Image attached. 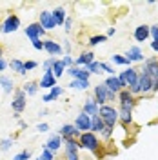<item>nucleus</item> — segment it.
<instances>
[{
    "label": "nucleus",
    "mask_w": 158,
    "mask_h": 160,
    "mask_svg": "<svg viewBox=\"0 0 158 160\" xmlns=\"http://www.w3.org/2000/svg\"><path fill=\"white\" fill-rule=\"evenodd\" d=\"M106 129V124H104V120L100 118V115L96 117H91V133H95V135H102V131Z\"/></svg>",
    "instance_id": "obj_24"
},
{
    "label": "nucleus",
    "mask_w": 158,
    "mask_h": 160,
    "mask_svg": "<svg viewBox=\"0 0 158 160\" xmlns=\"http://www.w3.org/2000/svg\"><path fill=\"white\" fill-rule=\"evenodd\" d=\"M13 144H15V138H13V137H9V138H4V140H0V151H9Z\"/></svg>",
    "instance_id": "obj_35"
},
{
    "label": "nucleus",
    "mask_w": 158,
    "mask_h": 160,
    "mask_svg": "<svg viewBox=\"0 0 158 160\" xmlns=\"http://www.w3.org/2000/svg\"><path fill=\"white\" fill-rule=\"evenodd\" d=\"M31 44H33V48H35V49L37 51H44V40H33V42H31Z\"/></svg>",
    "instance_id": "obj_46"
},
{
    "label": "nucleus",
    "mask_w": 158,
    "mask_h": 160,
    "mask_svg": "<svg viewBox=\"0 0 158 160\" xmlns=\"http://www.w3.org/2000/svg\"><path fill=\"white\" fill-rule=\"evenodd\" d=\"M18 29H20V18H18V15H15V13L6 15V18L0 22V33H4V35L17 33Z\"/></svg>",
    "instance_id": "obj_5"
},
{
    "label": "nucleus",
    "mask_w": 158,
    "mask_h": 160,
    "mask_svg": "<svg viewBox=\"0 0 158 160\" xmlns=\"http://www.w3.org/2000/svg\"><path fill=\"white\" fill-rule=\"evenodd\" d=\"M133 37L136 42L140 44H144L147 38H151V26H146V24H140L135 28V33H133Z\"/></svg>",
    "instance_id": "obj_16"
},
{
    "label": "nucleus",
    "mask_w": 158,
    "mask_h": 160,
    "mask_svg": "<svg viewBox=\"0 0 158 160\" xmlns=\"http://www.w3.org/2000/svg\"><path fill=\"white\" fill-rule=\"evenodd\" d=\"M60 60H62V64L66 66V69H69V68H73V66H77V64H75V58H73L71 55H64Z\"/></svg>",
    "instance_id": "obj_39"
},
{
    "label": "nucleus",
    "mask_w": 158,
    "mask_h": 160,
    "mask_svg": "<svg viewBox=\"0 0 158 160\" xmlns=\"http://www.w3.org/2000/svg\"><path fill=\"white\" fill-rule=\"evenodd\" d=\"M118 113H120V124H124V126L133 124V113H129V111H118Z\"/></svg>",
    "instance_id": "obj_33"
},
{
    "label": "nucleus",
    "mask_w": 158,
    "mask_h": 160,
    "mask_svg": "<svg viewBox=\"0 0 158 160\" xmlns=\"http://www.w3.org/2000/svg\"><path fill=\"white\" fill-rule=\"evenodd\" d=\"M46 33H47V31L44 29L38 22L27 24V28H24V35H26V37L31 40V42H33V40H38V38L42 40L44 37H46Z\"/></svg>",
    "instance_id": "obj_7"
},
{
    "label": "nucleus",
    "mask_w": 158,
    "mask_h": 160,
    "mask_svg": "<svg viewBox=\"0 0 158 160\" xmlns=\"http://www.w3.org/2000/svg\"><path fill=\"white\" fill-rule=\"evenodd\" d=\"M93 62H95V53L93 51H82L78 57L75 58V64L78 68H89Z\"/></svg>",
    "instance_id": "obj_18"
},
{
    "label": "nucleus",
    "mask_w": 158,
    "mask_h": 160,
    "mask_svg": "<svg viewBox=\"0 0 158 160\" xmlns=\"http://www.w3.org/2000/svg\"><path fill=\"white\" fill-rule=\"evenodd\" d=\"M9 68L13 71H15V73H17V75H18V77H26V75H27V71H26V66H24V62H22V60H18V58H13L9 62Z\"/></svg>",
    "instance_id": "obj_25"
},
{
    "label": "nucleus",
    "mask_w": 158,
    "mask_h": 160,
    "mask_svg": "<svg viewBox=\"0 0 158 160\" xmlns=\"http://www.w3.org/2000/svg\"><path fill=\"white\" fill-rule=\"evenodd\" d=\"M37 131H38V133H47V131H49V124H47V122L37 124Z\"/></svg>",
    "instance_id": "obj_43"
},
{
    "label": "nucleus",
    "mask_w": 158,
    "mask_h": 160,
    "mask_svg": "<svg viewBox=\"0 0 158 160\" xmlns=\"http://www.w3.org/2000/svg\"><path fill=\"white\" fill-rule=\"evenodd\" d=\"M0 58H4V48L0 46Z\"/></svg>",
    "instance_id": "obj_55"
},
{
    "label": "nucleus",
    "mask_w": 158,
    "mask_h": 160,
    "mask_svg": "<svg viewBox=\"0 0 158 160\" xmlns=\"http://www.w3.org/2000/svg\"><path fill=\"white\" fill-rule=\"evenodd\" d=\"M113 133H115V128H106V129L102 131V138L104 140H111V137H113Z\"/></svg>",
    "instance_id": "obj_42"
},
{
    "label": "nucleus",
    "mask_w": 158,
    "mask_h": 160,
    "mask_svg": "<svg viewBox=\"0 0 158 160\" xmlns=\"http://www.w3.org/2000/svg\"><path fill=\"white\" fill-rule=\"evenodd\" d=\"M31 157H33V153L29 149H24V151H20V153H17L13 157V160H29Z\"/></svg>",
    "instance_id": "obj_38"
},
{
    "label": "nucleus",
    "mask_w": 158,
    "mask_h": 160,
    "mask_svg": "<svg viewBox=\"0 0 158 160\" xmlns=\"http://www.w3.org/2000/svg\"><path fill=\"white\" fill-rule=\"evenodd\" d=\"M153 93H158V71L153 73Z\"/></svg>",
    "instance_id": "obj_48"
},
{
    "label": "nucleus",
    "mask_w": 158,
    "mask_h": 160,
    "mask_svg": "<svg viewBox=\"0 0 158 160\" xmlns=\"http://www.w3.org/2000/svg\"><path fill=\"white\" fill-rule=\"evenodd\" d=\"M142 71L153 77V73L158 71V57H149V58L144 60V69Z\"/></svg>",
    "instance_id": "obj_22"
},
{
    "label": "nucleus",
    "mask_w": 158,
    "mask_h": 160,
    "mask_svg": "<svg viewBox=\"0 0 158 160\" xmlns=\"http://www.w3.org/2000/svg\"><path fill=\"white\" fill-rule=\"evenodd\" d=\"M51 71H53V75H55V77H57V80H58L60 77L66 73V66L62 64V60H60V58H57V62L53 64V69H51Z\"/></svg>",
    "instance_id": "obj_31"
},
{
    "label": "nucleus",
    "mask_w": 158,
    "mask_h": 160,
    "mask_svg": "<svg viewBox=\"0 0 158 160\" xmlns=\"http://www.w3.org/2000/svg\"><path fill=\"white\" fill-rule=\"evenodd\" d=\"M0 89L4 91V95H11V93H15L17 86H15V82H13L11 77H7V75H0Z\"/></svg>",
    "instance_id": "obj_20"
},
{
    "label": "nucleus",
    "mask_w": 158,
    "mask_h": 160,
    "mask_svg": "<svg viewBox=\"0 0 158 160\" xmlns=\"http://www.w3.org/2000/svg\"><path fill=\"white\" fill-rule=\"evenodd\" d=\"M82 111L86 115H89V117H96L100 111V106L96 104V100L93 98V97H87L86 102H84V106H82Z\"/></svg>",
    "instance_id": "obj_19"
},
{
    "label": "nucleus",
    "mask_w": 158,
    "mask_h": 160,
    "mask_svg": "<svg viewBox=\"0 0 158 160\" xmlns=\"http://www.w3.org/2000/svg\"><path fill=\"white\" fill-rule=\"evenodd\" d=\"M66 160H80L78 153H66Z\"/></svg>",
    "instance_id": "obj_50"
},
{
    "label": "nucleus",
    "mask_w": 158,
    "mask_h": 160,
    "mask_svg": "<svg viewBox=\"0 0 158 160\" xmlns=\"http://www.w3.org/2000/svg\"><path fill=\"white\" fill-rule=\"evenodd\" d=\"M62 49H64V55H71V42L69 40H64V44H62Z\"/></svg>",
    "instance_id": "obj_45"
},
{
    "label": "nucleus",
    "mask_w": 158,
    "mask_h": 160,
    "mask_svg": "<svg viewBox=\"0 0 158 160\" xmlns=\"http://www.w3.org/2000/svg\"><path fill=\"white\" fill-rule=\"evenodd\" d=\"M24 66H26V71H33V69L38 68V62H37V60H26Z\"/></svg>",
    "instance_id": "obj_41"
},
{
    "label": "nucleus",
    "mask_w": 158,
    "mask_h": 160,
    "mask_svg": "<svg viewBox=\"0 0 158 160\" xmlns=\"http://www.w3.org/2000/svg\"><path fill=\"white\" fill-rule=\"evenodd\" d=\"M113 35H116V28H109L107 33H106V37H107V38H109V37H113Z\"/></svg>",
    "instance_id": "obj_51"
},
{
    "label": "nucleus",
    "mask_w": 158,
    "mask_h": 160,
    "mask_svg": "<svg viewBox=\"0 0 158 160\" xmlns=\"http://www.w3.org/2000/svg\"><path fill=\"white\" fill-rule=\"evenodd\" d=\"M18 128H20V129H26V128H27V122H24V120H18Z\"/></svg>",
    "instance_id": "obj_53"
},
{
    "label": "nucleus",
    "mask_w": 158,
    "mask_h": 160,
    "mask_svg": "<svg viewBox=\"0 0 158 160\" xmlns=\"http://www.w3.org/2000/svg\"><path fill=\"white\" fill-rule=\"evenodd\" d=\"M138 84H140V93L142 95H147L153 91V77L140 71V77H138Z\"/></svg>",
    "instance_id": "obj_15"
},
{
    "label": "nucleus",
    "mask_w": 158,
    "mask_h": 160,
    "mask_svg": "<svg viewBox=\"0 0 158 160\" xmlns=\"http://www.w3.org/2000/svg\"><path fill=\"white\" fill-rule=\"evenodd\" d=\"M104 42H107V37H106V35H93V37H89L87 46L95 48V46H100V44H104Z\"/></svg>",
    "instance_id": "obj_32"
},
{
    "label": "nucleus",
    "mask_w": 158,
    "mask_h": 160,
    "mask_svg": "<svg viewBox=\"0 0 158 160\" xmlns=\"http://www.w3.org/2000/svg\"><path fill=\"white\" fill-rule=\"evenodd\" d=\"M104 84H106V86H107V89H109V91H113L116 97H118L120 91L124 89V88H122V84H120V80H118V77H107Z\"/></svg>",
    "instance_id": "obj_23"
},
{
    "label": "nucleus",
    "mask_w": 158,
    "mask_h": 160,
    "mask_svg": "<svg viewBox=\"0 0 158 160\" xmlns=\"http://www.w3.org/2000/svg\"><path fill=\"white\" fill-rule=\"evenodd\" d=\"M22 89H24V93H26L27 97H35V95L38 93L40 86H38V82H35V80H27V82L22 86Z\"/></svg>",
    "instance_id": "obj_26"
},
{
    "label": "nucleus",
    "mask_w": 158,
    "mask_h": 160,
    "mask_svg": "<svg viewBox=\"0 0 158 160\" xmlns=\"http://www.w3.org/2000/svg\"><path fill=\"white\" fill-rule=\"evenodd\" d=\"M38 24L44 28L46 31H53L57 29V24H55V18H53V13L49 9H42L38 15Z\"/></svg>",
    "instance_id": "obj_9"
},
{
    "label": "nucleus",
    "mask_w": 158,
    "mask_h": 160,
    "mask_svg": "<svg viewBox=\"0 0 158 160\" xmlns=\"http://www.w3.org/2000/svg\"><path fill=\"white\" fill-rule=\"evenodd\" d=\"M93 98L96 100L98 106H106L107 102H113V100L116 98V95L113 91H109L106 84H96L93 88Z\"/></svg>",
    "instance_id": "obj_3"
},
{
    "label": "nucleus",
    "mask_w": 158,
    "mask_h": 160,
    "mask_svg": "<svg viewBox=\"0 0 158 160\" xmlns=\"http://www.w3.org/2000/svg\"><path fill=\"white\" fill-rule=\"evenodd\" d=\"M66 73L71 77V80H89L91 78V73L87 71V68L73 66V68H69V69H66Z\"/></svg>",
    "instance_id": "obj_13"
},
{
    "label": "nucleus",
    "mask_w": 158,
    "mask_h": 160,
    "mask_svg": "<svg viewBox=\"0 0 158 160\" xmlns=\"http://www.w3.org/2000/svg\"><path fill=\"white\" fill-rule=\"evenodd\" d=\"M64 149L66 153H78L80 151V144L77 138H64Z\"/></svg>",
    "instance_id": "obj_28"
},
{
    "label": "nucleus",
    "mask_w": 158,
    "mask_h": 160,
    "mask_svg": "<svg viewBox=\"0 0 158 160\" xmlns=\"http://www.w3.org/2000/svg\"><path fill=\"white\" fill-rule=\"evenodd\" d=\"M75 128H77L80 133H87V131H91V117L86 115L84 111H80L78 115H77V118H75Z\"/></svg>",
    "instance_id": "obj_10"
},
{
    "label": "nucleus",
    "mask_w": 158,
    "mask_h": 160,
    "mask_svg": "<svg viewBox=\"0 0 158 160\" xmlns=\"http://www.w3.org/2000/svg\"><path fill=\"white\" fill-rule=\"evenodd\" d=\"M7 68H9V62H7L6 58H0V73H4Z\"/></svg>",
    "instance_id": "obj_49"
},
{
    "label": "nucleus",
    "mask_w": 158,
    "mask_h": 160,
    "mask_svg": "<svg viewBox=\"0 0 158 160\" xmlns=\"http://www.w3.org/2000/svg\"><path fill=\"white\" fill-rule=\"evenodd\" d=\"M58 135L62 137V138H77L78 140L82 133L75 128V124H64V126L58 129Z\"/></svg>",
    "instance_id": "obj_17"
},
{
    "label": "nucleus",
    "mask_w": 158,
    "mask_h": 160,
    "mask_svg": "<svg viewBox=\"0 0 158 160\" xmlns=\"http://www.w3.org/2000/svg\"><path fill=\"white\" fill-rule=\"evenodd\" d=\"M118 111H129V113H133L135 109V106H136V97L135 95H131V91L129 89H122L118 93Z\"/></svg>",
    "instance_id": "obj_4"
},
{
    "label": "nucleus",
    "mask_w": 158,
    "mask_h": 160,
    "mask_svg": "<svg viewBox=\"0 0 158 160\" xmlns=\"http://www.w3.org/2000/svg\"><path fill=\"white\" fill-rule=\"evenodd\" d=\"M38 86L40 89H53L57 86V77L53 75V71H44L42 73V78L38 80Z\"/></svg>",
    "instance_id": "obj_14"
},
{
    "label": "nucleus",
    "mask_w": 158,
    "mask_h": 160,
    "mask_svg": "<svg viewBox=\"0 0 158 160\" xmlns=\"http://www.w3.org/2000/svg\"><path fill=\"white\" fill-rule=\"evenodd\" d=\"M67 86H69V89H75V91H86L89 89L91 82L89 80H71Z\"/></svg>",
    "instance_id": "obj_29"
},
{
    "label": "nucleus",
    "mask_w": 158,
    "mask_h": 160,
    "mask_svg": "<svg viewBox=\"0 0 158 160\" xmlns=\"http://www.w3.org/2000/svg\"><path fill=\"white\" fill-rule=\"evenodd\" d=\"M47 115V109H40L38 111V117H46Z\"/></svg>",
    "instance_id": "obj_54"
},
{
    "label": "nucleus",
    "mask_w": 158,
    "mask_h": 160,
    "mask_svg": "<svg viewBox=\"0 0 158 160\" xmlns=\"http://www.w3.org/2000/svg\"><path fill=\"white\" fill-rule=\"evenodd\" d=\"M111 64H115V66H126V68H131V62H129L124 55H118V53H115V55L111 57Z\"/></svg>",
    "instance_id": "obj_30"
},
{
    "label": "nucleus",
    "mask_w": 158,
    "mask_h": 160,
    "mask_svg": "<svg viewBox=\"0 0 158 160\" xmlns=\"http://www.w3.org/2000/svg\"><path fill=\"white\" fill-rule=\"evenodd\" d=\"M62 93H64V88H62V86H55L53 89H49V93L42 95V102H44V104H49V102H53V100L60 98Z\"/></svg>",
    "instance_id": "obj_21"
},
{
    "label": "nucleus",
    "mask_w": 158,
    "mask_h": 160,
    "mask_svg": "<svg viewBox=\"0 0 158 160\" xmlns=\"http://www.w3.org/2000/svg\"><path fill=\"white\" fill-rule=\"evenodd\" d=\"M100 68H102V71H104V73H107L109 77H116L115 68H113L111 64H107V62H100Z\"/></svg>",
    "instance_id": "obj_37"
},
{
    "label": "nucleus",
    "mask_w": 158,
    "mask_h": 160,
    "mask_svg": "<svg viewBox=\"0 0 158 160\" xmlns=\"http://www.w3.org/2000/svg\"><path fill=\"white\" fill-rule=\"evenodd\" d=\"M151 38L155 40V42H158V24L151 26Z\"/></svg>",
    "instance_id": "obj_44"
},
{
    "label": "nucleus",
    "mask_w": 158,
    "mask_h": 160,
    "mask_svg": "<svg viewBox=\"0 0 158 160\" xmlns=\"http://www.w3.org/2000/svg\"><path fill=\"white\" fill-rule=\"evenodd\" d=\"M71 29H73V18H69V17H67V18H66V22H64V31H66V33H69Z\"/></svg>",
    "instance_id": "obj_47"
},
{
    "label": "nucleus",
    "mask_w": 158,
    "mask_h": 160,
    "mask_svg": "<svg viewBox=\"0 0 158 160\" xmlns=\"http://www.w3.org/2000/svg\"><path fill=\"white\" fill-rule=\"evenodd\" d=\"M100 118L104 120V124H106V128H115L116 124L120 122V113L118 109L115 108V106H100V111H98Z\"/></svg>",
    "instance_id": "obj_1"
},
{
    "label": "nucleus",
    "mask_w": 158,
    "mask_h": 160,
    "mask_svg": "<svg viewBox=\"0 0 158 160\" xmlns=\"http://www.w3.org/2000/svg\"><path fill=\"white\" fill-rule=\"evenodd\" d=\"M53 158H55V153L49 151L46 146H42V153H40V157L37 160H53Z\"/></svg>",
    "instance_id": "obj_34"
},
{
    "label": "nucleus",
    "mask_w": 158,
    "mask_h": 160,
    "mask_svg": "<svg viewBox=\"0 0 158 160\" xmlns=\"http://www.w3.org/2000/svg\"><path fill=\"white\" fill-rule=\"evenodd\" d=\"M46 148L49 151H53V153H58L62 148H64V138L58 135V131L57 133H53V135H49V138H47V142L44 144Z\"/></svg>",
    "instance_id": "obj_12"
},
{
    "label": "nucleus",
    "mask_w": 158,
    "mask_h": 160,
    "mask_svg": "<svg viewBox=\"0 0 158 160\" xmlns=\"http://www.w3.org/2000/svg\"><path fill=\"white\" fill-rule=\"evenodd\" d=\"M27 106V95L24 93L22 88H17L13 93V100H11V109L15 111L17 115H22V111L26 109Z\"/></svg>",
    "instance_id": "obj_6"
},
{
    "label": "nucleus",
    "mask_w": 158,
    "mask_h": 160,
    "mask_svg": "<svg viewBox=\"0 0 158 160\" xmlns=\"http://www.w3.org/2000/svg\"><path fill=\"white\" fill-rule=\"evenodd\" d=\"M78 144H80V149H86L89 153H98L100 151V138L98 135H95V133H82L78 138Z\"/></svg>",
    "instance_id": "obj_2"
},
{
    "label": "nucleus",
    "mask_w": 158,
    "mask_h": 160,
    "mask_svg": "<svg viewBox=\"0 0 158 160\" xmlns=\"http://www.w3.org/2000/svg\"><path fill=\"white\" fill-rule=\"evenodd\" d=\"M51 13H53V18H55L57 28H58V26H64V22H66V18H67L66 9H64V8H57V9H53Z\"/></svg>",
    "instance_id": "obj_27"
},
{
    "label": "nucleus",
    "mask_w": 158,
    "mask_h": 160,
    "mask_svg": "<svg viewBox=\"0 0 158 160\" xmlns=\"http://www.w3.org/2000/svg\"><path fill=\"white\" fill-rule=\"evenodd\" d=\"M55 62H57V58H55V57H49V58H46V60H44V64H42L44 71L53 69V64H55Z\"/></svg>",
    "instance_id": "obj_40"
},
{
    "label": "nucleus",
    "mask_w": 158,
    "mask_h": 160,
    "mask_svg": "<svg viewBox=\"0 0 158 160\" xmlns=\"http://www.w3.org/2000/svg\"><path fill=\"white\" fill-rule=\"evenodd\" d=\"M126 58L133 64V62H144V60L147 58L146 55H144V51H142V48L140 46H131L127 51H126V55H124Z\"/></svg>",
    "instance_id": "obj_11"
},
{
    "label": "nucleus",
    "mask_w": 158,
    "mask_h": 160,
    "mask_svg": "<svg viewBox=\"0 0 158 160\" xmlns=\"http://www.w3.org/2000/svg\"><path fill=\"white\" fill-rule=\"evenodd\" d=\"M151 49L155 51V53H158V42H155V40L151 42Z\"/></svg>",
    "instance_id": "obj_52"
},
{
    "label": "nucleus",
    "mask_w": 158,
    "mask_h": 160,
    "mask_svg": "<svg viewBox=\"0 0 158 160\" xmlns=\"http://www.w3.org/2000/svg\"><path fill=\"white\" fill-rule=\"evenodd\" d=\"M44 51H46V53H49V57H55V58L64 57L62 44L57 42V40H53V38H46V40H44Z\"/></svg>",
    "instance_id": "obj_8"
},
{
    "label": "nucleus",
    "mask_w": 158,
    "mask_h": 160,
    "mask_svg": "<svg viewBox=\"0 0 158 160\" xmlns=\"http://www.w3.org/2000/svg\"><path fill=\"white\" fill-rule=\"evenodd\" d=\"M87 71L91 73V75H102V73H104V71H102V68H100V62H98V60H95V62H93V64L87 68Z\"/></svg>",
    "instance_id": "obj_36"
}]
</instances>
